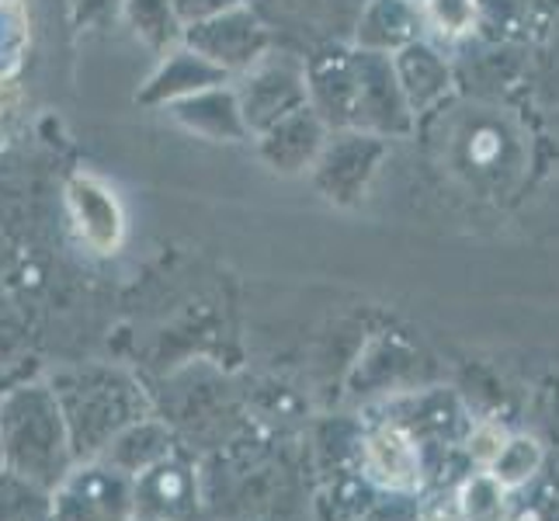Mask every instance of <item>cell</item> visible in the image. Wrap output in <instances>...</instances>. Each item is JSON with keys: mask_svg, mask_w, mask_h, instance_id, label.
<instances>
[{"mask_svg": "<svg viewBox=\"0 0 559 521\" xmlns=\"http://www.w3.org/2000/svg\"><path fill=\"white\" fill-rule=\"evenodd\" d=\"M504 452H508L504 431H497V428H479L469 438V455L476 462H484V466H493V462H500V455H504Z\"/></svg>", "mask_w": 559, "mask_h": 521, "instance_id": "3957f363", "label": "cell"}, {"mask_svg": "<svg viewBox=\"0 0 559 521\" xmlns=\"http://www.w3.org/2000/svg\"><path fill=\"white\" fill-rule=\"evenodd\" d=\"M365 470L376 484L390 490H411L420 484V455L403 428H382L365 441Z\"/></svg>", "mask_w": 559, "mask_h": 521, "instance_id": "6da1fadb", "label": "cell"}, {"mask_svg": "<svg viewBox=\"0 0 559 521\" xmlns=\"http://www.w3.org/2000/svg\"><path fill=\"white\" fill-rule=\"evenodd\" d=\"M462 511L469 521H504V490L493 479L479 476L462 490Z\"/></svg>", "mask_w": 559, "mask_h": 521, "instance_id": "7a4b0ae2", "label": "cell"}]
</instances>
